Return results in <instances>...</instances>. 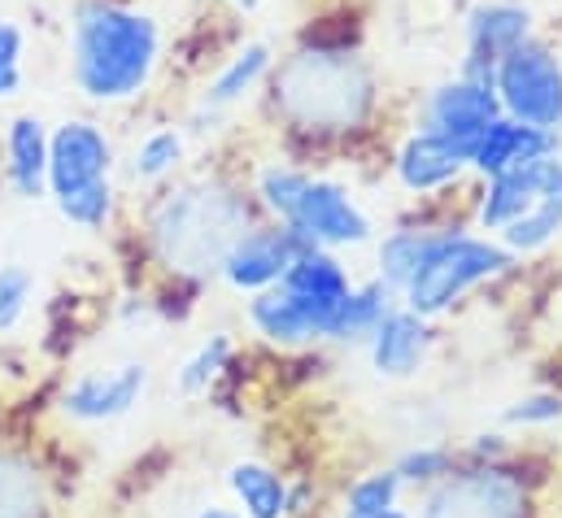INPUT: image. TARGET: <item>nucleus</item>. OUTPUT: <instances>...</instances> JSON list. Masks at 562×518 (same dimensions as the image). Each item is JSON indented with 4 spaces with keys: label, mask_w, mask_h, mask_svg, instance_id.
Returning <instances> with one entry per match:
<instances>
[{
    "label": "nucleus",
    "mask_w": 562,
    "mask_h": 518,
    "mask_svg": "<svg viewBox=\"0 0 562 518\" xmlns=\"http://www.w3.org/2000/svg\"><path fill=\"white\" fill-rule=\"evenodd\" d=\"M70 83L88 105H132L153 88L166 53L161 22L127 0H75L66 22Z\"/></svg>",
    "instance_id": "nucleus-1"
},
{
    "label": "nucleus",
    "mask_w": 562,
    "mask_h": 518,
    "mask_svg": "<svg viewBox=\"0 0 562 518\" xmlns=\"http://www.w3.org/2000/svg\"><path fill=\"white\" fill-rule=\"evenodd\" d=\"M249 227V201L218 179L166 188L148 210V245L175 274H210Z\"/></svg>",
    "instance_id": "nucleus-2"
},
{
    "label": "nucleus",
    "mask_w": 562,
    "mask_h": 518,
    "mask_svg": "<svg viewBox=\"0 0 562 518\" xmlns=\"http://www.w3.org/2000/svg\"><path fill=\"white\" fill-rule=\"evenodd\" d=\"M276 105L301 131H353L375 105V75L358 53H296L276 70Z\"/></svg>",
    "instance_id": "nucleus-3"
},
{
    "label": "nucleus",
    "mask_w": 562,
    "mask_h": 518,
    "mask_svg": "<svg viewBox=\"0 0 562 518\" xmlns=\"http://www.w3.org/2000/svg\"><path fill=\"white\" fill-rule=\"evenodd\" d=\"M262 210L292 227L296 236H305L310 245H323V249H358L375 236V223L371 214L362 210V201L327 179V174H305L296 166H283L271 161L258 170V183H254Z\"/></svg>",
    "instance_id": "nucleus-4"
},
{
    "label": "nucleus",
    "mask_w": 562,
    "mask_h": 518,
    "mask_svg": "<svg viewBox=\"0 0 562 518\" xmlns=\"http://www.w3.org/2000/svg\"><path fill=\"white\" fill-rule=\"evenodd\" d=\"M510 266H515V254L502 240L440 232L431 240V249L423 254L419 270L411 274V283L402 288V301H406V309H415L423 318H440L480 283L502 279Z\"/></svg>",
    "instance_id": "nucleus-5"
},
{
    "label": "nucleus",
    "mask_w": 562,
    "mask_h": 518,
    "mask_svg": "<svg viewBox=\"0 0 562 518\" xmlns=\"http://www.w3.org/2000/svg\"><path fill=\"white\" fill-rule=\"evenodd\" d=\"M493 92L506 119L562 135V57L541 35L524 40L493 66Z\"/></svg>",
    "instance_id": "nucleus-6"
},
{
    "label": "nucleus",
    "mask_w": 562,
    "mask_h": 518,
    "mask_svg": "<svg viewBox=\"0 0 562 518\" xmlns=\"http://www.w3.org/2000/svg\"><path fill=\"white\" fill-rule=\"evenodd\" d=\"M419 518H532V497L502 462L449 471L423 497Z\"/></svg>",
    "instance_id": "nucleus-7"
},
{
    "label": "nucleus",
    "mask_w": 562,
    "mask_h": 518,
    "mask_svg": "<svg viewBox=\"0 0 562 518\" xmlns=\"http://www.w3.org/2000/svg\"><path fill=\"white\" fill-rule=\"evenodd\" d=\"M114 166H119V148L101 123L66 119L48 131V196L53 201L114 179Z\"/></svg>",
    "instance_id": "nucleus-8"
},
{
    "label": "nucleus",
    "mask_w": 562,
    "mask_h": 518,
    "mask_svg": "<svg viewBox=\"0 0 562 518\" xmlns=\"http://www.w3.org/2000/svg\"><path fill=\"white\" fill-rule=\"evenodd\" d=\"M537 35V13L528 0H475L462 18V66L467 75L493 79V66Z\"/></svg>",
    "instance_id": "nucleus-9"
},
{
    "label": "nucleus",
    "mask_w": 562,
    "mask_h": 518,
    "mask_svg": "<svg viewBox=\"0 0 562 518\" xmlns=\"http://www.w3.org/2000/svg\"><path fill=\"white\" fill-rule=\"evenodd\" d=\"M310 249L305 236H296L292 227L283 223H267V227H245L236 236V245L223 254L218 261V274L232 292H267L283 279V270L292 266V258Z\"/></svg>",
    "instance_id": "nucleus-10"
},
{
    "label": "nucleus",
    "mask_w": 562,
    "mask_h": 518,
    "mask_svg": "<svg viewBox=\"0 0 562 518\" xmlns=\"http://www.w3.org/2000/svg\"><path fill=\"white\" fill-rule=\"evenodd\" d=\"M497 114H502V101H497V92H493V79H480V75L458 70L453 79L436 83V88L423 97L419 127L436 131V135H449V139L475 144V135L488 127Z\"/></svg>",
    "instance_id": "nucleus-11"
},
{
    "label": "nucleus",
    "mask_w": 562,
    "mask_h": 518,
    "mask_svg": "<svg viewBox=\"0 0 562 518\" xmlns=\"http://www.w3.org/2000/svg\"><path fill=\"white\" fill-rule=\"evenodd\" d=\"M148 392V367L144 362H123L110 371H88L79 380H70L61 388V414L70 423L83 427H101V423H119L127 418Z\"/></svg>",
    "instance_id": "nucleus-12"
},
{
    "label": "nucleus",
    "mask_w": 562,
    "mask_h": 518,
    "mask_svg": "<svg viewBox=\"0 0 562 518\" xmlns=\"http://www.w3.org/2000/svg\"><path fill=\"white\" fill-rule=\"evenodd\" d=\"M393 170H397V183H402L406 192H415V196L445 192L449 183H458V179L471 170V144L415 127L402 139Z\"/></svg>",
    "instance_id": "nucleus-13"
},
{
    "label": "nucleus",
    "mask_w": 562,
    "mask_h": 518,
    "mask_svg": "<svg viewBox=\"0 0 562 518\" xmlns=\"http://www.w3.org/2000/svg\"><path fill=\"white\" fill-rule=\"evenodd\" d=\"M562 153H541V157H528L493 179H484V192H480V205H475V223L484 232H502L510 227L519 214H528L537 205V196L550 188V179L559 174Z\"/></svg>",
    "instance_id": "nucleus-14"
},
{
    "label": "nucleus",
    "mask_w": 562,
    "mask_h": 518,
    "mask_svg": "<svg viewBox=\"0 0 562 518\" xmlns=\"http://www.w3.org/2000/svg\"><path fill=\"white\" fill-rule=\"evenodd\" d=\"M331 314L327 305L318 301H305L288 288H267V292H254L249 301V327L280 345V349H296V345H314V340H327V327H331Z\"/></svg>",
    "instance_id": "nucleus-15"
},
{
    "label": "nucleus",
    "mask_w": 562,
    "mask_h": 518,
    "mask_svg": "<svg viewBox=\"0 0 562 518\" xmlns=\"http://www.w3.org/2000/svg\"><path fill=\"white\" fill-rule=\"evenodd\" d=\"M367 349H371V367L380 380H411L427 362V349H431V318H423L406 305H393L380 327L367 336Z\"/></svg>",
    "instance_id": "nucleus-16"
},
{
    "label": "nucleus",
    "mask_w": 562,
    "mask_h": 518,
    "mask_svg": "<svg viewBox=\"0 0 562 518\" xmlns=\"http://www.w3.org/2000/svg\"><path fill=\"white\" fill-rule=\"evenodd\" d=\"M4 183L22 201L48 196V123L40 114H13L0 139Z\"/></svg>",
    "instance_id": "nucleus-17"
},
{
    "label": "nucleus",
    "mask_w": 562,
    "mask_h": 518,
    "mask_svg": "<svg viewBox=\"0 0 562 518\" xmlns=\"http://www.w3.org/2000/svg\"><path fill=\"white\" fill-rule=\"evenodd\" d=\"M559 148H562V139L554 131L528 127V123H519V119L497 114L488 127L475 135V144H471V170H475L480 179H493V174H502V170H510V166H519V161H528V157L559 153Z\"/></svg>",
    "instance_id": "nucleus-18"
},
{
    "label": "nucleus",
    "mask_w": 562,
    "mask_h": 518,
    "mask_svg": "<svg viewBox=\"0 0 562 518\" xmlns=\"http://www.w3.org/2000/svg\"><path fill=\"white\" fill-rule=\"evenodd\" d=\"M276 70V48L267 40H249L240 44L201 88V101L196 110L201 114H223V110H236L240 101H249L258 92V83Z\"/></svg>",
    "instance_id": "nucleus-19"
},
{
    "label": "nucleus",
    "mask_w": 562,
    "mask_h": 518,
    "mask_svg": "<svg viewBox=\"0 0 562 518\" xmlns=\"http://www.w3.org/2000/svg\"><path fill=\"white\" fill-rule=\"evenodd\" d=\"M280 288L296 292V296H305V301H318V305H327V309H336V305L349 296L353 279H349L345 261L336 258L331 249L310 245V249H301V254L292 258V266L283 270Z\"/></svg>",
    "instance_id": "nucleus-20"
},
{
    "label": "nucleus",
    "mask_w": 562,
    "mask_h": 518,
    "mask_svg": "<svg viewBox=\"0 0 562 518\" xmlns=\"http://www.w3.org/2000/svg\"><path fill=\"white\" fill-rule=\"evenodd\" d=\"M227 488H232V497H236V506H240L245 518L292 515V488H288V480H283L280 471L267 466V462H254V458L232 462L227 466Z\"/></svg>",
    "instance_id": "nucleus-21"
},
{
    "label": "nucleus",
    "mask_w": 562,
    "mask_h": 518,
    "mask_svg": "<svg viewBox=\"0 0 562 518\" xmlns=\"http://www.w3.org/2000/svg\"><path fill=\"white\" fill-rule=\"evenodd\" d=\"M393 305H397V292H393L384 279L353 283V288H349V296H345V301L336 305V314H331L327 340H340V345H349V340H367Z\"/></svg>",
    "instance_id": "nucleus-22"
},
{
    "label": "nucleus",
    "mask_w": 562,
    "mask_h": 518,
    "mask_svg": "<svg viewBox=\"0 0 562 518\" xmlns=\"http://www.w3.org/2000/svg\"><path fill=\"white\" fill-rule=\"evenodd\" d=\"M497 236H502V245H506L515 258L541 254V249H550V245L559 240L562 236V166H559V174L550 179V188L537 196V205H532L528 214H519L510 227H502Z\"/></svg>",
    "instance_id": "nucleus-23"
},
{
    "label": "nucleus",
    "mask_w": 562,
    "mask_h": 518,
    "mask_svg": "<svg viewBox=\"0 0 562 518\" xmlns=\"http://www.w3.org/2000/svg\"><path fill=\"white\" fill-rule=\"evenodd\" d=\"M0 518H48L40 466L13 449H0Z\"/></svg>",
    "instance_id": "nucleus-24"
},
{
    "label": "nucleus",
    "mask_w": 562,
    "mask_h": 518,
    "mask_svg": "<svg viewBox=\"0 0 562 518\" xmlns=\"http://www.w3.org/2000/svg\"><path fill=\"white\" fill-rule=\"evenodd\" d=\"M436 236H440V232H431V227H402V232H389V236L380 240V249H375V261H380V274H375V279H384V283L402 296V288H406L411 274L419 270L423 254L431 249Z\"/></svg>",
    "instance_id": "nucleus-25"
},
{
    "label": "nucleus",
    "mask_w": 562,
    "mask_h": 518,
    "mask_svg": "<svg viewBox=\"0 0 562 518\" xmlns=\"http://www.w3.org/2000/svg\"><path fill=\"white\" fill-rule=\"evenodd\" d=\"M183 157H188L183 127H175V123L170 127H153L132 153V179L136 183H161L183 166Z\"/></svg>",
    "instance_id": "nucleus-26"
},
{
    "label": "nucleus",
    "mask_w": 562,
    "mask_h": 518,
    "mask_svg": "<svg viewBox=\"0 0 562 518\" xmlns=\"http://www.w3.org/2000/svg\"><path fill=\"white\" fill-rule=\"evenodd\" d=\"M53 210H57L70 227H79V232H105V227L114 223V210H119V188H114V179H105V183L79 188V192H70V196H57Z\"/></svg>",
    "instance_id": "nucleus-27"
},
{
    "label": "nucleus",
    "mask_w": 562,
    "mask_h": 518,
    "mask_svg": "<svg viewBox=\"0 0 562 518\" xmlns=\"http://www.w3.org/2000/svg\"><path fill=\"white\" fill-rule=\"evenodd\" d=\"M232 353H236V345H232V336L227 331H214L183 367H179V392L183 396H196V392H210V384L227 371V362H232Z\"/></svg>",
    "instance_id": "nucleus-28"
},
{
    "label": "nucleus",
    "mask_w": 562,
    "mask_h": 518,
    "mask_svg": "<svg viewBox=\"0 0 562 518\" xmlns=\"http://www.w3.org/2000/svg\"><path fill=\"white\" fill-rule=\"evenodd\" d=\"M397 497H402V475L393 466H384V471H371V475L349 484L345 510L349 515H375V510H393Z\"/></svg>",
    "instance_id": "nucleus-29"
},
{
    "label": "nucleus",
    "mask_w": 562,
    "mask_h": 518,
    "mask_svg": "<svg viewBox=\"0 0 562 518\" xmlns=\"http://www.w3.org/2000/svg\"><path fill=\"white\" fill-rule=\"evenodd\" d=\"M35 301V274L26 266H0V336H9Z\"/></svg>",
    "instance_id": "nucleus-30"
},
{
    "label": "nucleus",
    "mask_w": 562,
    "mask_h": 518,
    "mask_svg": "<svg viewBox=\"0 0 562 518\" xmlns=\"http://www.w3.org/2000/svg\"><path fill=\"white\" fill-rule=\"evenodd\" d=\"M393 471L402 475V484H436V480H445L453 471V453L445 444H423V449L402 453Z\"/></svg>",
    "instance_id": "nucleus-31"
},
{
    "label": "nucleus",
    "mask_w": 562,
    "mask_h": 518,
    "mask_svg": "<svg viewBox=\"0 0 562 518\" xmlns=\"http://www.w3.org/2000/svg\"><path fill=\"white\" fill-rule=\"evenodd\" d=\"M562 418V396L554 392H537V396H524L506 409V423L510 427H541V423H559Z\"/></svg>",
    "instance_id": "nucleus-32"
},
{
    "label": "nucleus",
    "mask_w": 562,
    "mask_h": 518,
    "mask_svg": "<svg viewBox=\"0 0 562 518\" xmlns=\"http://www.w3.org/2000/svg\"><path fill=\"white\" fill-rule=\"evenodd\" d=\"M22 53H26V31L13 18H0V75L22 70Z\"/></svg>",
    "instance_id": "nucleus-33"
},
{
    "label": "nucleus",
    "mask_w": 562,
    "mask_h": 518,
    "mask_svg": "<svg viewBox=\"0 0 562 518\" xmlns=\"http://www.w3.org/2000/svg\"><path fill=\"white\" fill-rule=\"evenodd\" d=\"M196 518H245V515H240L236 506H201Z\"/></svg>",
    "instance_id": "nucleus-34"
},
{
    "label": "nucleus",
    "mask_w": 562,
    "mask_h": 518,
    "mask_svg": "<svg viewBox=\"0 0 562 518\" xmlns=\"http://www.w3.org/2000/svg\"><path fill=\"white\" fill-rule=\"evenodd\" d=\"M340 518H411V515L393 506V510H375V515H349V510H345V515H340Z\"/></svg>",
    "instance_id": "nucleus-35"
},
{
    "label": "nucleus",
    "mask_w": 562,
    "mask_h": 518,
    "mask_svg": "<svg viewBox=\"0 0 562 518\" xmlns=\"http://www.w3.org/2000/svg\"><path fill=\"white\" fill-rule=\"evenodd\" d=\"M223 4H232V9H245V13H254L262 0H223Z\"/></svg>",
    "instance_id": "nucleus-36"
},
{
    "label": "nucleus",
    "mask_w": 562,
    "mask_h": 518,
    "mask_svg": "<svg viewBox=\"0 0 562 518\" xmlns=\"http://www.w3.org/2000/svg\"><path fill=\"white\" fill-rule=\"evenodd\" d=\"M559 57H562V48H559Z\"/></svg>",
    "instance_id": "nucleus-37"
},
{
    "label": "nucleus",
    "mask_w": 562,
    "mask_h": 518,
    "mask_svg": "<svg viewBox=\"0 0 562 518\" xmlns=\"http://www.w3.org/2000/svg\"><path fill=\"white\" fill-rule=\"evenodd\" d=\"M0 266H4V261H0Z\"/></svg>",
    "instance_id": "nucleus-38"
}]
</instances>
